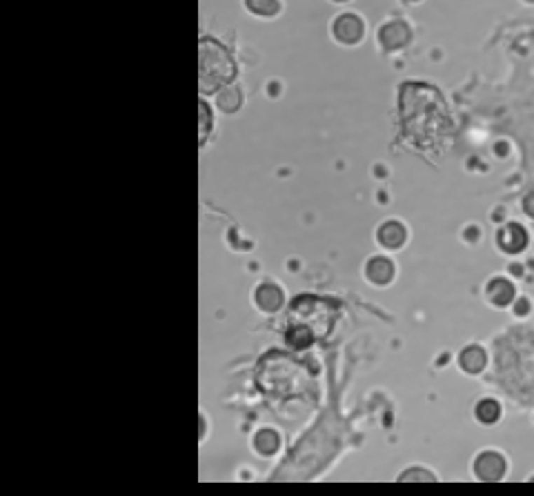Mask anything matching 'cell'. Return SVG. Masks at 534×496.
<instances>
[{
    "label": "cell",
    "mask_w": 534,
    "mask_h": 496,
    "mask_svg": "<svg viewBox=\"0 0 534 496\" xmlns=\"http://www.w3.org/2000/svg\"><path fill=\"white\" fill-rule=\"evenodd\" d=\"M247 9L259 16H274L278 11V0H245Z\"/></svg>",
    "instance_id": "obj_16"
},
{
    "label": "cell",
    "mask_w": 534,
    "mask_h": 496,
    "mask_svg": "<svg viewBox=\"0 0 534 496\" xmlns=\"http://www.w3.org/2000/svg\"><path fill=\"white\" fill-rule=\"evenodd\" d=\"M200 123H203V127H200V141H205L207 130H210V123H207V105H205V103H200Z\"/></svg>",
    "instance_id": "obj_18"
},
{
    "label": "cell",
    "mask_w": 534,
    "mask_h": 496,
    "mask_svg": "<svg viewBox=\"0 0 534 496\" xmlns=\"http://www.w3.org/2000/svg\"><path fill=\"white\" fill-rule=\"evenodd\" d=\"M256 303L265 312H276L283 305V294H281V289L274 285H261L256 291Z\"/></svg>",
    "instance_id": "obj_11"
},
{
    "label": "cell",
    "mask_w": 534,
    "mask_h": 496,
    "mask_svg": "<svg viewBox=\"0 0 534 496\" xmlns=\"http://www.w3.org/2000/svg\"><path fill=\"white\" fill-rule=\"evenodd\" d=\"M332 29H334L336 41L345 43V45H354L363 38V20L354 14H345V16L336 18Z\"/></svg>",
    "instance_id": "obj_6"
},
{
    "label": "cell",
    "mask_w": 534,
    "mask_h": 496,
    "mask_svg": "<svg viewBox=\"0 0 534 496\" xmlns=\"http://www.w3.org/2000/svg\"><path fill=\"white\" fill-rule=\"evenodd\" d=\"M523 209H526V214H530L532 219H534V194H530V196L523 200Z\"/></svg>",
    "instance_id": "obj_19"
},
{
    "label": "cell",
    "mask_w": 534,
    "mask_h": 496,
    "mask_svg": "<svg viewBox=\"0 0 534 496\" xmlns=\"http://www.w3.org/2000/svg\"><path fill=\"white\" fill-rule=\"evenodd\" d=\"M405 3H416V0H405Z\"/></svg>",
    "instance_id": "obj_21"
},
{
    "label": "cell",
    "mask_w": 534,
    "mask_h": 496,
    "mask_svg": "<svg viewBox=\"0 0 534 496\" xmlns=\"http://www.w3.org/2000/svg\"><path fill=\"white\" fill-rule=\"evenodd\" d=\"M497 243H499V247L505 254H519L521 249H526V245H528V232L521 225L510 223V225H505L503 230L499 232Z\"/></svg>",
    "instance_id": "obj_7"
},
{
    "label": "cell",
    "mask_w": 534,
    "mask_h": 496,
    "mask_svg": "<svg viewBox=\"0 0 534 496\" xmlns=\"http://www.w3.org/2000/svg\"><path fill=\"white\" fill-rule=\"evenodd\" d=\"M367 278L376 285H388L394 278V265L383 256H376L367 263Z\"/></svg>",
    "instance_id": "obj_10"
},
{
    "label": "cell",
    "mask_w": 534,
    "mask_h": 496,
    "mask_svg": "<svg viewBox=\"0 0 534 496\" xmlns=\"http://www.w3.org/2000/svg\"><path fill=\"white\" fill-rule=\"evenodd\" d=\"M234 60L227 54V49L212 41L203 38L198 45V87L203 94H214L216 89L232 83L234 78Z\"/></svg>",
    "instance_id": "obj_3"
},
{
    "label": "cell",
    "mask_w": 534,
    "mask_h": 496,
    "mask_svg": "<svg viewBox=\"0 0 534 496\" xmlns=\"http://www.w3.org/2000/svg\"><path fill=\"white\" fill-rule=\"evenodd\" d=\"M410 38H412V32L403 20H392V22L383 25L381 32H378V41H381V45H383V49H388V52H394V49L405 47L410 43Z\"/></svg>",
    "instance_id": "obj_4"
},
{
    "label": "cell",
    "mask_w": 534,
    "mask_h": 496,
    "mask_svg": "<svg viewBox=\"0 0 534 496\" xmlns=\"http://www.w3.org/2000/svg\"><path fill=\"white\" fill-rule=\"evenodd\" d=\"M401 130L418 151H437L450 143L454 123L439 89L423 83H405L399 96Z\"/></svg>",
    "instance_id": "obj_1"
},
{
    "label": "cell",
    "mask_w": 534,
    "mask_h": 496,
    "mask_svg": "<svg viewBox=\"0 0 534 496\" xmlns=\"http://www.w3.org/2000/svg\"><path fill=\"white\" fill-rule=\"evenodd\" d=\"M519 305H521V308H519V314H528V312H530L528 301H526V298H523V301H519Z\"/></svg>",
    "instance_id": "obj_20"
},
{
    "label": "cell",
    "mask_w": 534,
    "mask_h": 496,
    "mask_svg": "<svg viewBox=\"0 0 534 496\" xmlns=\"http://www.w3.org/2000/svg\"><path fill=\"white\" fill-rule=\"evenodd\" d=\"M477 418L481 423H497L501 418V405L492 399H486L477 405Z\"/></svg>",
    "instance_id": "obj_13"
},
{
    "label": "cell",
    "mask_w": 534,
    "mask_h": 496,
    "mask_svg": "<svg viewBox=\"0 0 534 496\" xmlns=\"http://www.w3.org/2000/svg\"><path fill=\"white\" fill-rule=\"evenodd\" d=\"M216 103H219V109L230 113V111H236L240 107V103H243V96H240V92H238L236 87H227L225 92L219 94Z\"/></svg>",
    "instance_id": "obj_14"
},
{
    "label": "cell",
    "mask_w": 534,
    "mask_h": 496,
    "mask_svg": "<svg viewBox=\"0 0 534 496\" xmlns=\"http://www.w3.org/2000/svg\"><path fill=\"white\" fill-rule=\"evenodd\" d=\"M488 298L499 305V308H505V305H510L514 301V287L510 281H505V278H494V281H490L488 285Z\"/></svg>",
    "instance_id": "obj_9"
},
{
    "label": "cell",
    "mask_w": 534,
    "mask_h": 496,
    "mask_svg": "<svg viewBox=\"0 0 534 496\" xmlns=\"http://www.w3.org/2000/svg\"><path fill=\"white\" fill-rule=\"evenodd\" d=\"M405 238H408V232H405V227L397 221H390V223H383L378 227V243L388 247V249H397L405 243Z\"/></svg>",
    "instance_id": "obj_8"
},
{
    "label": "cell",
    "mask_w": 534,
    "mask_h": 496,
    "mask_svg": "<svg viewBox=\"0 0 534 496\" xmlns=\"http://www.w3.org/2000/svg\"><path fill=\"white\" fill-rule=\"evenodd\" d=\"M474 474L481 481H499L505 474V459L497 452H483L474 461Z\"/></svg>",
    "instance_id": "obj_5"
},
{
    "label": "cell",
    "mask_w": 534,
    "mask_h": 496,
    "mask_svg": "<svg viewBox=\"0 0 534 496\" xmlns=\"http://www.w3.org/2000/svg\"><path fill=\"white\" fill-rule=\"evenodd\" d=\"M332 327V310L316 298H299L289 314V340L294 345H308L314 338H323Z\"/></svg>",
    "instance_id": "obj_2"
},
{
    "label": "cell",
    "mask_w": 534,
    "mask_h": 496,
    "mask_svg": "<svg viewBox=\"0 0 534 496\" xmlns=\"http://www.w3.org/2000/svg\"><path fill=\"white\" fill-rule=\"evenodd\" d=\"M399 481H434V476L425 472V469H410V472L401 474Z\"/></svg>",
    "instance_id": "obj_17"
},
{
    "label": "cell",
    "mask_w": 534,
    "mask_h": 496,
    "mask_svg": "<svg viewBox=\"0 0 534 496\" xmlns=\"http://www.w3.org/2000/svg\"><path fill=\"white\" fill-rule=\"evenodd\" d=\"M338 3H341V0H338Z\"/></svg>",
    "instance_id": "obj_22"
},
{
    "label": "cell",
    "mask_w": 534,
    "mask_h": 496,
    "mask_svg": "<svg viewBox=\"0 0 534 496\" xmlns=\"http://www.w3.org/2000/svg\"><path fill=\"white\" fill-rule=\"evenodd\" d=\"M459 363H461V367L465 372L477 374V372L483 370V367H486V352H483L481 347H477V345H470L461 352Z\"/></svg>",
    "instance_id": "obj_12"
},
{
    "label": "cell",
    "mask_w": 534,
    "mask_h": 496,
    "mask_svg": "<svg viewBox=\"0 0 534 496\" xmlns=\"http://www.w3.org/2000/svg\"><path fill=\"white\" fill-rule=\"evenodd\" d=\"M254 445H256L261 454H272L278 448V436L274 434L272 429H263V432H259V436H256V441H254Z\"/></svg>",
    "instance_id": "obj_15"
}]
</instances>
